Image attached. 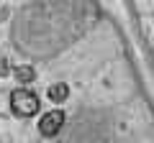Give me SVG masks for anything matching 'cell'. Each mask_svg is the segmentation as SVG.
<instances>
[{
  "mask_svg": "<svg viewBox=\"0 0 154 143\" xmlns=\"http://www.w3.org/2000/svg\"><path fill=\"white\" fill-rule=\"evenodd\" d=\"M49 100L51 102H67V97H69V87H67L64 82H57V84H51L49 87Z\"/></svg>",
  "mask_w": 154,
  "mask_h": 143,
  "instance_id": "3957f363",
  "label": "cell"
},
{
  "mask_svg": "<svg viewBox=\"0 0 154 143\" xmlns=\"http://www.w3.org/2000/svg\"><path fill=\"white\" fill-rule=\"evenodd\" d=\"M11 107L18 118H31L38 112V97L28 87H18L11 92Z\"/></svg>",
  "mask_w": 154,
  "mask_h": 143,
  "instance_id": "6da1fadb",
  "label": "cell"
},
{
  "mask_svg": "<svg viewBox=\"0 0 154 143\" xmlns=\"http://www.w3.org/2000/svg\"><path fill=\"white\" fill-rule=\"evenodd\" d=\"M11 74V61L5 56H0V77H8Z\"/></svg>",
  "mask_w": 154,
  "mask_h": 143,
  "instance_id": "5b68a950",
  "label": "cell"
},
{
  "mask_svg": "<svg viewBox=\"0 0 154 143\" xmlns=\"http://www.w3.org/2000/svg\"><path fill=\"white\" fill-rule=\"evenodd\" d=\"M33 77H36V72H33V66H18L16 69V79L18 82H33Z\"/></svg>",
  "mask_w": 154,
  "mask_h": 143,
  "instance_id": "277c9868",
  "label": "cell"
},
{
  "mask_svg": "<svg viewBox=\"0 0 154 143\" xmlns=\"http://www.w3.org/2000/svg\"><path fill=\"white\" fill-rule=\"evenodd\" d=\"M0 3H3V0H0Z\"/></svg>",
  "mask_w": 154,
  "mask_h": 143,
  "instance_id": "8992f818",
  "label": "cell"
},
{
  "mask_svg": "<svg viewBox=\"0 0 154 143\" xmlns=\"http://www.w3.org/2000/svg\"><path fill=\"white\" fill-rule=\"evenodd\" d=\"M62 125H64V112L62 110H51L46 112V115H41V120H38V133L46 138L57 136V133L62 130Z\"/></svg>",
  "mask_w": 154,
  "mask_h": 143,
  "instance_id": "7a4b0ae2",
  "label": "cell"
}]
</instances>
